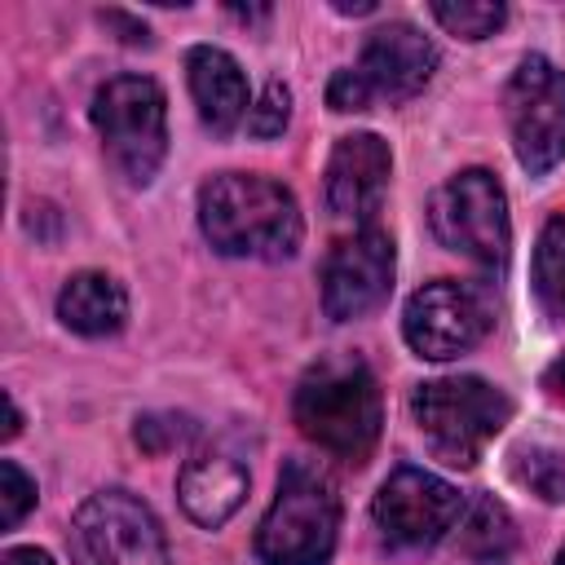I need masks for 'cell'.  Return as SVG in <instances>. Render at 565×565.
Returning a JSON list of instances; mask_svg holds the SVG:
<instances>
[{"mask_svg": "<svg viewBox=\"0 0 565 565\" xmlns=\"http://www.w3.org/2000/svg\"><path fill=\"white\" fill-rule=\"evenodd\" d=\"M199 225L221 256L287 260L305 238L296 194L256 172H221L199 190Z\"/></svg>", "mask_w": 565, "mask_h": 565, "instance_id": "obj_1", "label": "cell"}, {"mask_svg": "<svg viewBox=\"0 0 565 565\" xmlns=\"http://www.w3.org/2000/svg\"><path fill=\"white\" fill-rule=\"evenodd\" d=\"M291 415L300 433L327 455L344 463H366V455L380 441V424H384L380 384L362 358L327 353L300 375Z\"/></svg>", "mask_w": 565, "mask_h": 565, "instance_id": "obj_2", "label": "cell"}, {"mask_svg": "<svg viewBox=\"0 0 565 565\" xmlns=\"http://www.w3.org/2000/svg\"><path fill=\"white\" fill-rule=\"evenodd\" d=\"M340 534V499L327 472L291 459L278 477V494L256 530V556L265 565H322Z\"/></svg>", "mask_w": 565, "mask_h": 565, "instance_id": "obj_3", "label": "cell"}, {"mask_svg": "<svg viewBox=\"0 0 565 565\" xmlns=\"http://www.w3.org/2000/svg\"><path fill=\"white\" fill-rule=\"evenodd\" d=\"M411 415L446 463L472 468L508 424L512 402L503 388L486 384L481 375H446L411 393Z\"/></svg>", "mask_w": 565, "mask_h": 565, "instance_id": "obj_4", "label": "cell"}, {"mask_svg": "<svg viewBox=\"0 0 565 565\" xmlns=\"http://www.w3.org/2000/svg\"><path fill=\"white\" fill-rule=\"evenodd\" d=\"M437 71V49L411 22H388L371 31L362 44L358 66H344L327 84L331 110H371L375 102H406L415 97Z\"/></svg>", "mask_w": 565, "mask_h": 565, "instance_id": "obj_5", "label": "cell"}, {"mask_svg": "<svg viewBox=\"0 0 565 565\" xmlns=\"http://www.w3.org/2000/svg\"><path fill=\"white\" fill-rule=\"evenodd\" d=\"M93 128L110 154V163L146 185L168 154V102L163 88L146 75H115L93 97Z\"/></svg>", "mask_w": 565, "mask_h": 565, "instance_id": "obj_6", "label": "cell"}, {"mask_svg": "<svg viewBox=\"0 0 565 565\" xmlns=\"http://www.w3.org/2000/svg\"><path fill=\"white\" fill-rule=\"evenodd\" d=\"M428 221H433V234L450 252H459L486 269H503L508 247H512V221H508L503 185L486 168H468V172L450 177L433 194Z\"/></svg>", "mask_w": 565, "mask_h": 565, "instance_id": "obj_7", "label": "cell"}, {"mask_svg": "<svg viewBox=\"0 0 565 565\" xmlns=\"http://www.w3.org/2000/svg\"><path fill=\"white\" fill-rule=\"evenodd\" d=\"M75 565H172L154 512L128 490H102L71 521Z\"/></svg>", "mask_w": 565, "mask_h": 565, "instance_id": "obj_8", "label": "cell"}, {"mask_svg": "<svg viewBox=\"0 0 565 565\" xmlns=\"http://www.w3.org/2000/svg\"><path fill=\"white\" fill-rule=\"evenodd\" d=\"M512 150L530 177L552 172L565 159V71L543 53L521 57L508 84Z\"/></svg>", "mask_w": 565, "mask_h": 565, "instance_id": "obj_9", "label": "cell"}, {"mask_svg": "<svg viewBox=\"0 0 565 565\" xmlns=\"http://www.w3.org/2000/svg\"><path fill=\"white\" fill-rule=\"evenodd\" d=\"M371 516H375V525L384 530L388 543L428 547V543L446 539L459 525L463 499H459V490L450 481H441V477H433L424 468H397L375 490Z\"/></svg>", "mask_w": 565, "mask_h": 565, "instance_id": "obj_10", "label": "cell"}, {"mask_svg": "<svg viewBox=\"0 0 565 565\" xmlns=\"http://www.w3.org/2000/svg\"><path fill=\"white\" fill-rule=\"evenodd\" d=\"M486 327H490L486 300L468 282H455V278L424 282L406 300V313H402L406 344L428 362H446V358L468 353L486 335Z\"/></svg>", "mask_w": 565, "mask_h": 565, "instance_id": "obj_11", "label": "cell"}, {"mask_svg": "<svg viewBox=\"0 0 565 565\" xmlns=\"http://www.w3.org/2000/svg\"><path fill=\"white\" fill-rule=\"evenodd\" d=\"M393 287V238L375 225L340 238L322 265V309L335 322L371 313Z\"/></svg>", "mask_w": 565, "mask_h": 565, "instance_id": "obj_12", "label": "cell"}, {"mask_svg": "<svg viewBox=\"0 0 565 565\" xmlns=\"http://www.w3.org/2000/svg\"><path fill=\"white\" fill-rule=\"evenodd\" d=\"M393 154L375 132H349L327 159V207L344 221H371L384 199Z\"/></svg>", "mask_w": 565, "mask_h": 565, "instance_id": "obj_13", "label": "cell"}, {"mask_svg": "<svg viewBox=\"0 0 565 565\" xmlns=\"http://www.w3.org/2000/svg\"><path fill=\"white\" fill-rule=\"evenodd\" d=\"M247 481H252V477H247V468H243L234 455H225V450H203V455L185 459V468H181V477H177V494H181V508H185L190 521L216 530V525H225V521L238 512V503L247 499Z\"/></svg>", "mask_w": 565, "mask_h": 565, "instance_id": "obj_14", "label": "cell"}, {"mask_svg": "<svg viewBox=\"0 0 565 565\" xmlns=\"http://www.w3.org/2000/svg\"><path fill=\"white\" fill-rule=\"evenodd\" d=\"M185 79H190L199 119L212 132H234L243 124V115L252 110L247 106V75H243V66L225 49H216V44H199V49L185 53Z\"/></svg>", "mask_w": 565, "mask_h": 565, "instance_id": "obj_15", "label": "cell"}, {"mask_svg": "<svg viewBox=\"0 0 565 565\" xmlns=\"http://www.w3.org/2000/svg\"><path fill=\"white\" fill-rule=\"evenodd\" d=\"M57 318L79 335H115L128 318V296L110 274L84 269L57 291Z\"/></svg>", "mask_w": 565, "mask_h": 565, "instance_id": "obj_16", "label": "cell"}, {"mask_svg": "<svg viewBox=\"0 0 565 565\" xmlns=\"http://www.w3.org/2000/svg\"><path fill=\"white\" fill-rule=\"evenodd\" d=\"M512 543H516V530L499 499L486 494L468 508V516H459V547L472 561H499V556H508Z\"/></svg>", "mask_w": 565, "mask_h": 565, "instance_id": "obj_17", "label": "cell"}, {"mask_svg": "<svg viewBox=\"0 0 565 565\" xmlns=\"http://www.w3.org/2000/svg\"><path fill=\"white\" fill-rule=\"evenodd\" d=\"M534 296L556 322H565V216H552L534 243Z\"/></svg>", "mask_w": 565, "mask_h": 565, "instance_id": "obj_18", "label": "cell"}, {"mask_svg": "<svg viewBox=\"0 0 565 565\" xmlns=\"http://www.w3.org/2000/svg\"><path fill=\"white\" fill-rule=\"evenodd\" d=\"M512 477L547 503H565V455L547 446H521L512 455Z\"/></svg>", "mask_w": 565, "mask_h": 565, "instance_id": "obj_19", "label": "cell"}, {"mask_svg": "<svg viewBox=\"0 0 565 565\" xmlns=\"http://www.w3.org/2000/svg\"><path fill=\"white\" fill-rule=\"evenodd\" d=\"M433 18L459 40H486L503 26L508 9L499 0H433Z\"/></svg>", "mask_w": 565, "mask_h": 565, "instance_id": "obj_20", "label": "cell"}, {"mask_svg": "<svg viewBox=\"0 0 565 565\" xmlns=\"http://www.w3.org/2000/svg\"><path fill=\"white\" fill-rule=\"evenodd\" d=\"M31 508H35V481L13 459H0V530H13Z\"/></svg>", "mask_w": 565, "mask_h": 565, "instance_id": "obj_21", "label": "cell"}, {"mask_svg": "<svg viewBox=\"0 0 565 565\" xmlns=\"http://www.w3.org/2000/svg\"><path fill=\"white\" fill-rule=\"evenodd\" d=\"M287 115H291V93L278 79H269L260 102L247 110V132L252 137H278L287 128Z\"/></svg>", "mask_w": 565, "mask_h": 565, "instance_id": "obj_22", "label": "cell"}, {"mask_svg": "<svg viewBox=\"0 0 565 565\" xmlns=\"http://www.w3.org/2000/svg\"><path fill=\"white\" fill-rule=\"evenodd\" d=\"M185 437H190L185 415H146V419H137V446H146L150 455H163Z\"/></svg>", "mask_w": 565, "mask_h": 565, "instance_id": "obj_23", "label": "cell"}, {"mask_svg": "<svg viewBox=\"0 0 565 565\" xmlns=\"http://www.w3.org/2000/svg\"><path fill=\"white\" fill-rule=\"evenodd\" d=\"M0 565H53V556L40 552V547H9V552L0 556Z\"/></svg>", "mask_w": 565, "mask_h": 565, "instance_id": "obj_24", "label": "cell"}, {"mask_svg": "<svg viewBox=\"0 0 565 565\" xmlns=\"http://www.w3.org/2000/svg\"><path fill=\"white\" fill-rule=\"evenodd\" d=\"M543 388H547L556 402H565V353L543 371Z\"/></svg>", "mask_w": 565, "mask_h": 565, "instance_id": "obj_25", "label": "cell"}, {"mask_svg": "<svg viewBox=\"0 0 565 565\" xmlns=\"http://www.w3.org/2000/svg\"><path fill=\"white\" fill-rule=\"evenodd\" d=\"M4 411H9V415H4V441H9V437H18V428H22V415H18V406H13L9 393H4Z\"/></svg>", "mask_w": 565, "mask_h": 565, "instance_id": "obj_26", "label": "cell"}, {"mask_svg": "<svg viewBox=\"0 0 565 565\" xmlns=\"http://www.w3.org/2000/svg\"><path fill=\"white\" fill-rule=\"evenodd\" d=\"M335 9H340V13H371L375 4H371V0H362V4H349V0H340Z\"/></svg>", "mask_w": 565, "mask_h": 565, "instance_id": "obj_27", "label": "cell"}, {"mask_svg": "<svg viewBox=\"0 0 565 565\" xmlns=\"http://www.w3.org/2000/svg\"><path fill=\"white\" fill-rule=\"evenodd\" d=\"M556 565H565V547H561V556H556Z\"/></svg>", "mask_w": 565, "mask_h": 565, "instance_id": "obj_28", "label": "cell"}]
</instances>
